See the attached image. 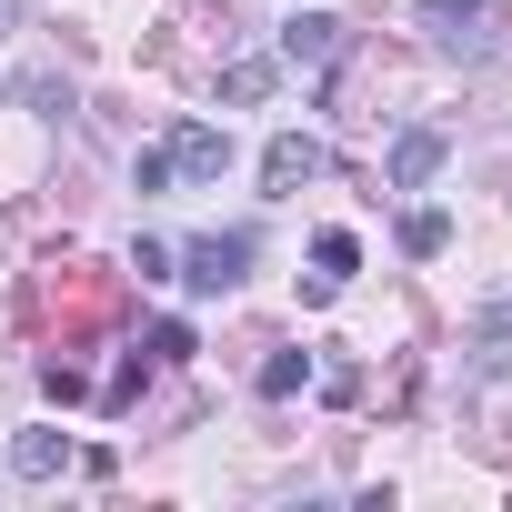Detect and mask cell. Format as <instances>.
<instances>
[{"label":"cell","mask_w":512,"mask_h":512,"mask_svg":"<svg viewBox=\"0 0 512 512\" xmlns=\"http://www.w3.org/2000/svg\"><path fill=\"white\" fill-rule=\"evenodd\" d=\"M151 362H191V322H161L151 332Z\"/></svg>","instance_id":"4fadbf2b"},{"label":"cell","mask_w":512,"mask_h":512,"mask_svg":"<svg viewBox=\"0 0 512 512\" xmlns=\"http://www.w3.org/2000/svg\"><path fill=\"white\" fill-rule=\"evenodd\" d=\"M61 462H71V432H21V442H11V472H21V482H51Z\"/></svg>","instance_id":"52a82bcc"},{"label":"cell","mask_w":512,"mask_h":512,"mask_svg":"<svg viewBox=\"0 0 512 512\" xmlns=\"http://www.w3.org/2000/svg\"><path fill=\"white\" fill-rule=\"evenodd\" d=\"M322 171H332V151H322L312 131H282V141L262 151V191H272V201H282V191H302V181H322Z\"/></svg>","instance_id":"3957f363"},{"label":"cell","mask_w":512,"mask_h":512,"mask_svg":"<svg viewBox=\"0 0 512 512\" xmlns=\"http://www.w3.org/2000/svg\"><path fill=\"white\" fill-rule=\"evenodd\" d=\"M462 352H472V372H482V382H502V372H512V292L472 322V342H462Z\"/></svg>","instance_id":"5b68a950"},{"label":"cell","mask_w":512,"mask_h":512,"mask_svg":"<svg viewBox=\"0 0 512 512\" xmlns=\"http://www.w3.org/2000/svg\"><path fill=\"white\" fill-rule=\"evenodd\" d=\"M442 241H452V211H412V221H402V251H412V262H432Z\"/></svg>","instance_id":"8fae6325"},{"label":"cell","mask_w":512,"mask_h":512,"mask_svg":"<svg viewBox=\"0 0 512 512\" xmlns=\"http://www.w3.org/2000/svg\"><path fill=\"white\" fill-rule=\"evenodd\" d=\"M352 262H362L352 231H322V241H312V272H322V282H352Z\"/></svg>","instance_id":"30bf717a"},{"label":"cell","mask_w":512,"mask_h":512,"mask_svg":"<svg viewBox=\"0 0 512 512\" xmlns=\"http://www.w3.org/2000/svg\"><path fill=\"white\" fill-rule=\"evenodd\" d=\"M302 382H312V352H272L262 362V402H292Z\"/></svg>","instance_id":"9c48e42d"},{"label":"cell","mask_w":512,"mask_h":512,"mask_svg":"<svg viewBox=\"0 0 512 512\" xmlns=\"http://www.w3.org/2000/svg\"><path fill=\"white\" fill-rule=\"evenodd\" d=\"M442 161H452V131H432V121H412V131L392 141V171H382V181H392V191H422V181H432Z\"/></svg>","instance_id":"277c9868"},{"label":"cell","mask_w":512,"mask_h":512,"mask_svg":"<svg viewBox=\"0 0 512 512\" xmlns=\"http://www.w3.org/2000/svg\"><path fill=\"white\" fill-rule=\"evenodd\" d=\"M272 81H282L272 61H231V71H221V101H231V111H251V101H272Z\"/></svg>","instance_id":"ba28073f"},{"label":"cell","mask_w":512,"mask_h":512,"mask_svg":"<svg viewBox=\"0 0 512 512\" xmlns=\"http://www.w3.org/2000/svg\"><path fill=\"white\" fill-rule=\"evenodd\" d=\"M161 151H171V181H221L231 171V131H211V121H181Z\"/></svg>","instance_id":"7a4b0ae2"},{"label":"cell","mask_w":512,"mask_h":512,"mask_svg":"<svg viewBox=\"0 0 512 512\" xmlns=\"http://www.w3.org/2000/svg\"><path fill=\"white\" fill-rule=\"evenodd\" d=\"M332 51H342V21H322V11L282 21V61H332Z\"/></svg>","instance_id":"8992f818"},{"label":"cell","mask_w":512,"mask_h":512,"mask_svg":"<svg viewBox=\"0 0 512 512\" xmlns=\"http://www.w3.org/2000/svg\"><path fill=\"white\" fill-rule=\"evenodd\" d=\"M482 21V0H422V31H442V41H462Z\"/></svg>","instance_id":"7c38bea8"},{"label":"cell","mask_w":512,"mask_h":512,"mask_svg":"<svg viewBox=\"0 0 512 512\" xmlns=\"http://www.w3.org/2000/svg\"><path fill=\"white\" fill-rule=\"evenodd\" d=\"M11 31H21V0H0V41H11Z\"/></svg>","instance_id":"5bb4252c"},{"label":"cell","mask_w":512,"mask_h":512,"mask_svg":"<svg viewBox=\"0 0 512 512\" xmlns=\"http://www.w3.org/2000/svg\"><path fill=\"white\" fill-rule=\"evenodd\" d=\"M241 272H251V231H201V241L181 251V282H191V292H231Z\"/></svg>","instance_id":"6da1fadb"}]
</instances>
